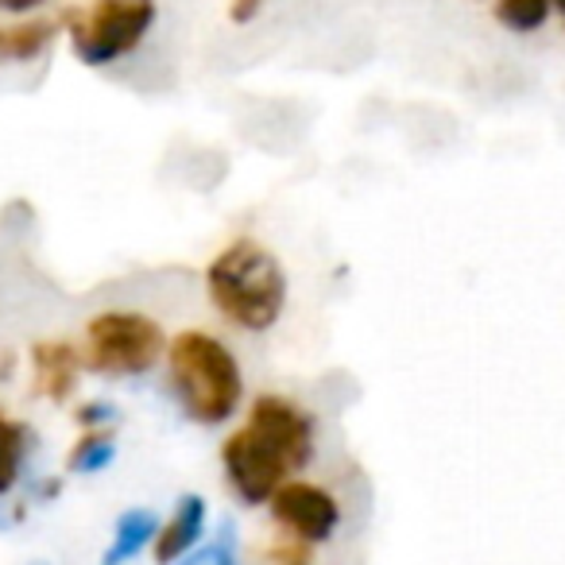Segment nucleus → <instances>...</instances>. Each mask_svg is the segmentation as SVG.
<instances>
[{
	"mask_svg": "<svg viewBox=\"0 0 565 565\" xmlns=\"http://www.w3.org/2000/svg\"><path fill=\"white\" fill-rule=\"evenodd\" d=\"M58 488H63V480H58V477L40 480V484H35V500H55V495H58Z\"/></svg>",
	"mask_w": 565,
	"mask_h": 565,
	"instance_id": "obj_20",
	"label": "nucleus"
},
{
	"mask_svg": "<svg viewBox=\"0 0 565 565\" xmlns=\"http://www.w3.org/2000/svg\"><path fill=\"white\" fill-rule=\"evenodd\" d=\"M159 534V515L151 508H128L113 526V542L102 554V565H125L140 554L143 546H151Z\"/></svg>",
	"mask_w": 565,
	"mask_h": 565,
	"instance_id": "obj_10",
	"label": "nucleus"
},
{
	"mask_svg": "<svg viewBox=\"0 0 565 565\" xmlns=\"http://www.w3.org/2000/svg\"><path fill=\"white\" fill-rule=\"evenodd\" d=\"M271 557L279 565H307L310 546H307V542H299V539H291V534H282V539L271 546Z\"/></svg>",
	"mask_w": 565,
	"mask_h": 565,
	"instance_id": "obj_17",
	"label": "nucleus"
},
{
	"mask_svg": "<svg viewBox=\"0 0 565 565\" xmlns=\"http://www.w3.org/2000/svg\"><path fill=\"white\" fill-rule=\"evenodd\" d=\"M74 423H78L82 430H102V426H117V407H113L109 399L82 403V407L74 411Z\"/></svg>",
	"mask_w": 565,
	"mask_h": 565,
	"instance_id": "obj_16",
	"label": "nucleus"
},
{
	"mask_svg": "<svg viewBox=\"0 0 565 565\" xmlns=\"http://www.w3.org/2000/svg\"><path fill=\"white\" fill-rule=\"evenodd\" d=\"M12 369H17V356H0V380H12Z\"/></svg>",
	"mask_w": 565,
	"mask_h": 565,
	"instance_id": "obj_21",
	"label": "nucleus"
},
{
	"mask_svg": "<svg viewBox=\"0 0 565 565\" xmlns=\"http://www.w3.org/2000/svg\"><path fill=\"white\" fill-rule=\"evenodd\" d=\"M205 534V500L202 495H179L171 519L159 523V534L151 542V554H156V565H174L190 554V550L202 546Z\"/></svg>",
	"mask_w": 565,
	"mask_h": 565,
	"instance_id": "obj_9",
	"label": "nucleus"
},
{
	"mask_svg": "<svg viewBox=\"0 0 565 565\" xmlns=\"http://www.w3.org/2000/svg\"><path fill=\"white\" fill-rule=\"evenodd\" d=\"M117 461V426H102V430H82V438L71 446L66 454V472H78V477H89V472H102Z\"/></svg>",
	"mask_w": 565,
	"mask_h": 565,
	"instance_id": "obj_13",
	"label": "nucleus"
},
{
	"mask_svg": "<svg viewBox=\"0 0 565 565\" xmlns=\"http://www.w3.org/2000/svg\"><path fill=\"white\" fill-rule=\"evenodd\" d=\"M174 565H241V554H236V531L233 523L221 526V539L202 546L198 554H186V562H174Z\"/></svg>",
	"mask_w": 565,
	"mask_h": 565,
	"instance_id": "obj_15",
	"label": "nucleus"
},
{
	"mask_svg": "<svg viewBox=\"0 0 565 565\" xmlns=\"http://www.w3.org/2000/svg\"><path fill=\"white\" fill-rule=\"evenodd\" d=\"M58 35V20L35 17V20H20V24H0V63H35L43 51L55 43Z\"/></svg>",
	"mask_w": 565,
	"mask_h": 565,
	"instance_id": "obj_11",
	"label": "nucleus"
},
{
	"mask_svg": "<svg viewBox=\"0 0 565 565\" xmlns=\"http://www.w3.org/2000/svg\"><path fill=\"white\" fill-rule=\"evenodd\" d=\"M248 426L267 438L282 454V461L291 465V472H302L315 461V418L299 407L295 399L282 395H259L248 411Z\"/></svg>",
	"mask_w": 565,
	"mask_h": 565,
	"instance_id": "obj_7",
	"label": "nucleus"
},
{
	"mask_svg": "<svg viewBox=\"0 0 565 565\" xmlns=\"http://www.w3.org/2000/svg\"><path fill=\"white\" fill-rule=\"evenodd\" d=\"M550 12H554V0H495L492 17H495V24L508 28V32L531 35L546 24Z\"/></svg>",
	"mask_w": 565,
	"mask_h": 565,
	"instance_id": "obj_14",
	"label": "nucleus"
},
{
	"mask_svg": "<svg viewBox=\"0 0 565 565\" xmlns=\"http://www.w3.org/2000/svg\"><path fill=\"white\" fill-rule=\"evenodd\" d=\"M554 9L562 12V20H565V0H554Z\"/></svg>",
	"mask_w": 565,
	"mask_h": 565,
	"instance_id": "obj_22",
	"label": "nucleus"
},
{
	"mask_svg": "<svg viewBox=\"0 0 565 565\" xmlns=\"http://www.w3.org/2000/svg\"><path fill=\"white\" fill-rule=\"evenodd\" d=\"M267 508H271L275 523L282 526V534H291L307 546L330 542L341 526V503L333 500V492H326L322 484H310V480H287Z\"/></svg>",
	"mask_w": 565,
	"mask_h": 565,
	"instance_id": "obj_6",
	"label": "nucleus"
},
{
	"mask_svg": "<svg viewBox=\"0 0 565 565\" xmlns=\"http://www.w3.org/2000/svg\"><path fill=\"white\" fill-rule=\"evenodd\" d=\"M205 295L228 326L244 333H267L287 307V271L252 236H236L205 267Z\"/></svg>",
	"mask_w": 565,
	"mask_h": 565,
	"instance_id": "obj_1",
	"label": "nucleus"
},
{
	"mask_svg": "<svg viewBox=\"0 0 565 565\" xmlns=\"http://www.w3.org/2000/svg\"><path fill=\"white\" fill-rule=\"evenodd\" d=\"M221 469H225L228 488L244 508H264L271 495L291 480V465L282 461V454L267 438H259L252 426H241L228 434L221 446Z\"/></svg>",
	"mask_w": 565,
	"mask_h": 565,
	"instance_id": "obj_5",
	"label": "nucleus"
},
{
	"mask_svg": "<svg viewBox=\"0 0 565 565\" xmlns=\"http://www.w3.org/2000/svg\"><path fill=\"white\" fill-rule=\"evenodd\" d=\"M167 372L182 415L198 426H221L244 399V376L225 341L202 330H182L167 341Z\"/></svg>",
	"mask_w": 565,
	"mask_h": 565,
	"instance_id": "obj_2",
	"label": "nucleus"
},
{
	"mask_svg": "<svg viewBox=\"0 0 565 565\" xmlns=\"http://www.w3.org/2000/svg\"><path fill=\"white\" fill-rule=\"evenodd\" d=\"M159 9L156 0H97L89 12H63L74 55L86 66H113L148 40Z\"/></svg>",
	"mask_w": 565,
	"mask_h": 565,
	"instance_id": "obj_4",
	"label": "nucleus"
},
{
	"mask_svg": "<svg viewBox=\"0 0 565 565\" xmlns=\"http://www.w3.org/2000/svg\"><path fill=\"white\" fill-rule=\"evenodd\" d=\"M264 4L267 0H228V20H233V24H252V20L259 17V12H264Z\"/></svg>",
	"mask_w": 565,
	"mask_h": 565,
	"instance_id": "obj_18",
	"label": "nucleus"
},
{
	"mask_svg": "<svg viewBox=\"0 0 565 565\" xmlns=\"http://www.w3.org/2000/svg\"><path fill=\"white\" fill-rule=\"evenodd\" d=\"M159 356H167V338L156 318L140 315V310H105V315L89 318L82 361L97 376H148Z\"/></svg>",
	"mask_w": 565,
	"mask_h": 565,
	"instance_id": "obj_3",
	"label": "nucleus"
},
{
	"mask_svg": "<svg viewBox=\"0 0 565 565\" xmlns=\"http://www.w3.org/2000/svg\"><path fill=\"white\" fill-rule=\"evenodd\" d=\"M28 454H32V426L0 411V495H9L20 484Z\"/></svg>",
	"mask_w": 565,
	"mask_h": 565,
	"instance_id": "obj_12",
	"label": "nucleus"
},
{
	"mask_svg": "<svg viewBox=\"0 0 565 565\" xmlns=\"http://www.w3.org/2000/svg\"><path fill=\"white\" fill-rule=\"evenodd\" d=\"M82 349L71 341H35L32 345V387L51 403H66L78 392L82 380Z\"/></svg>",
	"mask_w": 565,
	"mask_h": 565,
	"instance_id": "obj_8",
	"label": "nucleus"
},
{
	"mask_svg": "<svg viewBox=\"0 0 565 565\" xmlns=\"http://www.w3.org/2000/svg\"><path fill=\"white\" fill-rule=\"evenodd\" d=\"M40 4H47V0H0V12H17V17H24V12H35Z\"/></svg>",
	"mask_w": 565,
	"mask_h": 565,
	"instance_id": "obj_19",
	"label": "nucleus"
}]
</instances>
